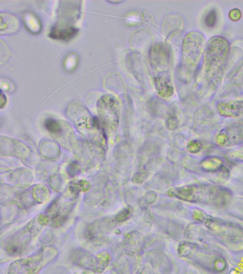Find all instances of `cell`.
Here are the masks:
<instances>
[{"label": "cell", "mask_w": 243, "mask_h": 274, "mask_svg": "<svg viewBox=\"0 0 243 274\" xmlns=\"http://www.w3.org/2000/svg\"><path fill=\"white\" fill-rule=\"evenodd\" d=\"M227 44L226 39L221 38H213L207 44L205 56V72L209 78L221 75V69L227 56Z\"/></svg>", "instance_id": "1"}, {"label": "cell", "mask_w": 243, "mask_h": 274, "mask_svg": "<svg viewBox=\"0 0 243 274\" xmlns=\"http://www.w3.org/2000/svg\"><path fill=\"white\" fill-rule=\"evenodd\" d=\"M56 255L55 249L44 248L37 254L14 261L9 266L7 274H37Z\"/></svg>", "instance_id": "2"}, {"label": "cell", "mask_w": 243, "mask_h": 274, "mask_svg": "<svg viewBox=\"0 0 243 274\" xmlns=\"http://www.w3.org/2000/svg\"><path fill=\"white\" fill-rule=\"evenodd\" d=\"M219 188L198 187V186H185L175 189L173 196L181 198L184 201H192V202H207L210 203L212 201H217L220 199V196L225 194L221 192Z\"/></svg>", "instance_id": "3"}, {"label": "cell", "mask_w": 243, "mask_h": 274, "mask_svg": "<svg viewBox=\"0 0 243 274\" xmlns=\"http://www.w3.org/2000/svg\"><path fill=\"white\" fill-rule=\"evenodd\" d=\"M98 112L106 127L116 126L118 121V110L116 102L112 97H102L98 104Z\"/></svg>", "instance_id": "4"}, {"label": "cell", "mask_w": 243, "mask_h": 274, "mask_svg": "<svg viewBox=\"0 0 243 274\" xmlns=\"http://www.w3.org/2000/svg\"><path fill=\"white\" fill-rule=\"evenodd\" d=\"M199 35L201 34L198 32L189 34L184 41V48L185 57L184 59L186 62V61H188L189 58H191L190 60L191 69H193V67L195 65L196 62L199 61L201 51H202V45H204V38Z\"/></svg>", "instance_id": "5"}, {"label": "cell", "mask_w": 243, "mask_h": 274, "mask_svg": "<svg viewBox=\"0 0 243 274\" xmlns=\"http://www.w3.org/2000/svg\"><path fill=\"white\" fill-rule=\"evenodd\" d=\"M39 229L36 225V221L33 220L26 226L19 233L11 238V244L8 245L12 252H18L19 249L27 244L31 238L39 232Z\"/></svg>", "instance_id": "6"}, {"label": "cell", "mask_w": 243, "mask_h": 274, "mask_svg": "<svg viewBox=\"0 0 243 274\" xmlns=\"http://www.w3.org/2000/svg\"><path fill=\"white\" fill-rule=\"evenodd\" d=\"M150 59L153 68L158 71L168 72L170 65V53L166 44H156L150 53Z\"/></svg>", "instance_id": "7"}, {"label": "cell", "mask_w": 243, "mask_h": 274, "mask_svg": "<svg viewBox=\"0 0 243 274\" xmlns=\"http://www.w3.org/2000/svg\"><path fill=\"white\" fill-rule=\"evenodd\" d=\"M241 125L226 128L217 136V142L221 145H233L243 141V128Z\"/></svg>", "instance_id": "8"}, {"label": "cell", "mask_w": 243, "mask_h": 274, "mask_svg": "<svg viewBox=\"0 0 243 274\" xmlns=\"http://www.w3.org/2000/svg\"><path fill=\"white\" fill-rule=\"evenodd\" d=\"M155 83H156L157 91L161 97L168 98L173 95L174 89L170 82V78L156 77Z\"/></svg>", "instance_id": "9"}, {"label": "cell", "mask_w": 243, "mask_h": 274, "mask_svg": "<svg viewBox=\"0 0 243 274\" xmlns=\"http://www.w3.org/2000/svg\"><path fill=\"white\" fill-rule=\"evenodd\" d=\"M78 32V29L74 27H64V28L54 27L51 30L49 36L53 39L69 41L75 38Z\"/></svg>", "instance_id": "10"}, {"label": "cell", "mask_w": 243, "mask_h": 274, "mask_svg": "<svg viewBox=\"0 0 243 274\" xmlns=\"http://www.w3.org/2000/svg\"><path fill=\"white\" fill-rule=\"evenodd\" d=\"M218 108L219 112L225 116H238L243 109V101L226 102L225 104H221Z\"/></svg>", "instance_id": "11"}, {"label": "cell", "mask_w": 243, "mask_h": 274, "mask_svg": "<svg viewBox=\"0 0 243 274\" xmlns=\"http://www.w3.org/2000/svg\"><path fill=\"white\" fill-rule=\"evenodd\" d=\"M217 21H218V15L216 10L213 9L207 14L205 18L204 22L206 27L208 28H213L216 24Z\"/></svg>", "instance_id": "12"}, {"label": "cell", "mask_w": 243, "mask_h": 274, "mask_svg": "<svg viewBox=\"0 0 243 274\" xmlns=\"http://www.w3.org/2000/svg\"><path fill=\"white\" fill-rule=\"evenodd\" d=\"M204 167L207 168V170L208 172H216L218 171L221 170V167H222V164H221V161H218V160L209 159L208 161H205L204 164H203Z\"/></svg>", "instance_id": "13"}, {"label": "cell", "mask_w": 243, "mask_h": 274, "mask_svg": "<svg viewBox=\"0 0 243 274\" xmlns=\"http://www.w3.org/2000/svg\"><path fill=\"white\" fill-rule=\"evenodd\" d=\"M45 127L47 128V130L52 134H58L60 133L61 131V126L54 118H47L45 121Z\"/></svg>", "instance_id": "14"}, {"label": "cell", "mask_w": 243, "mask_h": 274, "mask_svg": "<svg viewBox=\"0 0 243 274\" xmlns=\"http://www.w3.org/2000/svg\"><path fill=\"white\" fill-rule=\"evenodd\" d=\"M201 142L198 141H192L189 142V144H187V150L190 152V153H198L201 151Z\"/></svg>", "instance_id": "15"}, {"label": "cell", "mask_w": 243, "mask_h": 274, "mask_svg": "<svg viewBox=\"0 0 243 274\" xmlns=\"http://www.w3.org/2000/svg\"><path fill=\"white\" fill-rule=\"evenodd\" d=\"M131 215V211L129 209H125L124 210L121 211V212L118 214L116 216V221H118V222H121V221H125L129 218V215Z\"/></svg>", "instance_id": "16"}, {"label": "cell", "mask_w": 243, "mask_h": 274, "mask_svg": "<svg viewBox=\"0 0 243 274\" xmlns=\"http://www.w3.org/2000/svg\"><path fill=\"white\" fill-rule=\"evenodd\" d=\"M241 16H242V14H241V11L238 10V9H233L229 13V17H230V20H233L234 21H238V20L241 19Z\"/></svg>", "instance_id": "17"}, {"label": "cell", "mask_w": 243, "mask_h": 274, "mask_svg": "<svg viewBox=\"0 0 243 274\" xmlns=\"http://www.w3.org/2000/svg\"><path fill=\"white\" fill-rule=\"evenodd\" d=\"M230 156L232 157V158H237L239 161H243V147L233 152Z\"/></svg>", "instance_id": "18"}, {"label": "cell", "mask_w": 243, "mask_h": 274, "mask_svg": "<svg viewBox=\"0 0 243 274\" xmlns=\"http://www.w3.org/2000/svg\"><path fill=\"white\" fill-rule=\"evenodd\" d=\"M49 221V217L44 215H40L39 218H38V222H39L40 225L41 226L46 225V224H48Z\"/></svg>", "instance_id": "19"}, {"label": "cell", "mask_w": 243, "mask_h": 274, "mask_svg": "<svg viewBox=\"0 0 243 274\" xmlns=\"http://www.w3.org/2000/svg\"><path fill=\"white\" fill-rule=\"evenodd\" d=\"M167 125L168 127L169 128H171L170 127H172V129H175V128H176L177 125H178V121H177L176 118L172 117L168 119Z\"/></svg>", "instance_id": "20"}, {"label": "cell", "mask_w": 243, "mask_h": 274, "mask_svg": "<svg viewBox=\"0 0 243 274\" xmlns=\"http://www.w3.org/2000/svg\"><path fill=\"white\" fill-rule=\"evenodd\" d=\"M1 108L4 107V106L6 104V98L4 97V94L2 92H1Z\"/></svg>", "instance_id": "21"}]
</instances>
